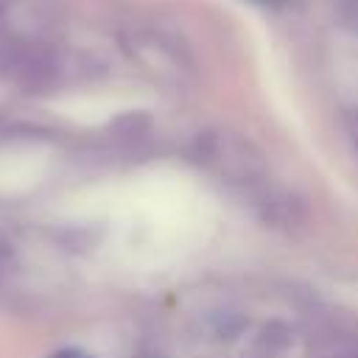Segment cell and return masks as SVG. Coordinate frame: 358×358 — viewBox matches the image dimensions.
Wrapping results in <instances>:
<instances>
[{
	"label": "cell",
	"instance_id": "4",
	"mask_svg": "<svg viewBox=\"0 0 358 358\" xmlns=\"http://www.w3.org/2000/svg\"><path fill=\"white\" fill-rule=\"evenodd\" d=\"M344 358H358V352H352V355H344Z\"/></svg>",
	"mask_w": 358,
	"mask_h": 358
},
{
	"label": "cell",
	"instance_id": "1",
	"mask_svg": "<svg viewBox=\"0 0 358 358\" xmlns=\"http://www.w3.org/2000/svg\"><path fill=\"white\" fill-rule=\"evenodd\" d=\"M196 159L266 218H277L280 210L291 207L288 193L271 176V168L266 165L263 154H257L249 140H241L232 131L204 134L199 137Z\"/></svg>",
	"mask_w": 358,
	"mask_h": 358
},
{
	"label": "cell",
	"instance_id": "3",
	"mask_svg": "<svg viewBox=\"0 0 358 358\" xmlns=\"http://www.w3.org/2000/svg\"><path fill=\"white\" fill-rule=\"evenodd\" d=\"M350 137H352V145H355V151H358V115H355L352 123H350Z\"/></svg>",
	"mask_w": 358,
	"mask_h": 358
},
{
	"label": "cell",
	"instance_id": "2",
	"mask_svg": "<svg viewBox=\"0 0 358 358\" xmlns=\"http://www.w3.org/2000/svg\"><path fill=\"white\" fill-rule=\"evenodd\" d=\"M53 358H90V355H87L84 350H73V347H70V350H59Z\"/></svg>",
	"mask_w": 358,
	"mask_h": 358
}]
</instances>
